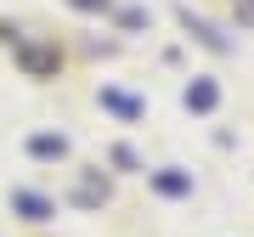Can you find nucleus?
I'll return each mask as SVG.
<instances>
[{
    "label": "nucleus",
    "instance_id": "1",
    "mask_svg": "<svg viewBox=\"0 0 254 237\" xmlns=\"http://www.w3.org/2000/svg\"><path fill=\"white\" fill-rule=\"evenodd\" d=\"M187 102H192V108H215V85H192Z\"/></svg>",
    "mask_w": 254,
    "mask_h": 237
}]
</instances>
